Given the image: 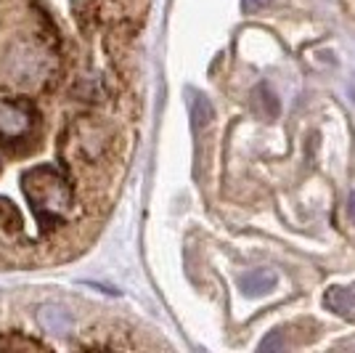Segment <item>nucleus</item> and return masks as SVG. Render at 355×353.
<instances>
[{
  "label": "nucleus",
  "mask_w": 355,
  "mask_h": 353,
  "mask_svg": "<svg viewBox=\"0 0 355 353\" xmlns=\"http://www.w3.org/2000/svg\"><path fill=\"white\" fill-rule=\"evenodd\" d=\"M27 115L24 112H19L16 106H0V133L3 136H8V138H14V136H21V133L27 131Z\"/></svg>",
  "instance_id": "obj_4"
},
{
  "label": "nucleus",
  "mask_w": 355,
  "mask_h": 353,
  "mask_svg": "<svg viewBox=\"0 0 355 353\" xmlns=\"http://www.w3.org/2000/svg\"><path fill=\"white\" fill-rule=\"evenodd\" d=\"M347 213H350V218L355 221V192L350 194V199H347Z\"/></svg>",
  "instance_id": "obj_8"
},
{
  "label": "nucleus",
  "mask_w": 355,
  "mask_h": 353,
  "mask_svg": "<svg viewBox=\"0 0 355 353\" xmlns=\"http://www.w3.org/2000/svg\"><path fill=\"white\" fill-rule=\"evenodd\" d=\"M284 340H282V329H273L263 343H260V351H282Z\"/></svg>",
  "instance_id": "obj_6"
},
{
  "label": "nucleus",
  "mask_w": 355,
  "mask_h": 353,
  "mask_svg": "<svg viewBox=\"0 0 355 353\" xmlns=\"http://www.w3.org/2000/svg\"><path fill=\"white\" fill-rule=\"evenodd\" d=\"M212 117H215L212 104H209L205 96H196V99H193V120H196L199 125H207Z\"/></svg>",
  "instance_id": "obj_5"
},
{
  "label": "nucleus",
  "mask_w": 355,
  "mask_h": 353,
  "mask_svg": "<svg viewBox=\"0 0 355 353\" xmlns=\"http://www.w3.org/2000/svg\"><path fill=\"white\" fill-rule=\"evenodd\" d=\"M324 306L334 311L337 316H350L355 313V290L350 287H329L324 293Z\"/></svg>",
  "instance_id": "obj_3"
},
{
  "label": "nucleus",
  "mask_w": 355,
  "mask_h": 353,
  "mask_svg": "<svg viewBox=\"0 0 355 353\" xmlns=\"http://www.w3.org/2000/svg\"><path fill=\"white\" fill-rule=\"evenodd\" d=\"M270 0H241V11L244 14H257V11H263Z\"/></svg>",
  "instance_id": "obj_7"
},
{
  "label": "nucleus",
  "mask_w": 355,
  "mask_h": 353,
  "mask_svg": "<svg viewBox=\"0 0 355 353\" xmlns=\"http://www.w3.org/2000/svg\"><path fill=\"white\" fill-rule=\"evenodd\" d=\"M279 287V277L270 268H254L239 277V290L247 297H260V295L273 293Z\"/></svg>",
  "instance_id": "obj_1"
},
{
  "label": "nucleus",
  "mask_w": 355,
  "mask_h": 353,
  "mask_svg": "<svg viewBox=\"0 0 355 353\" xmlns=\"http://www.w3.org/2000/svg\"><path fill=\"white\" fill-rule=\"evenodd\" d=\"M37 324L43 327L45 332H53V335H67L72 332V316L67 311L56 309V306H43V309L35 313Z\"/></svg>",
  "instance_id": "obj_2"
}]
</instances>
